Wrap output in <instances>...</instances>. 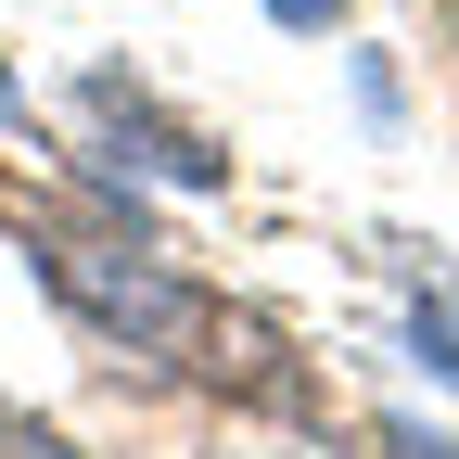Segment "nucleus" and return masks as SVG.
Returning a JSON list of instances; mask_svg holds the SVG:
<instances>
[{
  "label": "nucleus",
  "instance_id": "f257e3e1",
  "mask_svg": "<svg viewBox=\"0 0 459 459\" xmlns=\"http://www.w3.org/2000/svg\"><path fill=\"white\" fill-rule=\"evenodd\" d=\"M39 268H51V294H65L115 358H179V344H204V294L192 281H166L153 255H128V243H77V230H39Z\"/></svg>",
  "mask_w": 459,
  "mask_h": 459
},
{
  "label": "nucleus",
  "instance_id": "f03ea898",
  "mask_svg": "<svg viewBox=\"0 0 459 459\" xmlns=\"http://www.w3.org/2000/svg\"><path fill=\"white\" fill-rule=\"evenodd\" d=\"M421 344H434V370H459V281H446L434 307H421Z\"/></svg>",
  "mask_w": 459,
  "mask_h": 459
},
{
  "label": "nucleus",
  "instance_id": "7ed1b4c3",
  "mask_svg": "<svg viewBox=\"0 0 459 459\" xmlns=\"http://www.w3.org/2000/svg\"><path fill=\"white\" fill-rule=\"evenodd\" d=\"M0 459H65V446H51V434H13V421H0Z\"/></svg>",
  "mask_w": 459,
  "mask_h": 459
},
{
  "label": "nucleus",
  "instance_id": "20e7f679",
  "mask_svg": "<svg viewBox=\"0 0 459 459\" xmlns=\"http://www.w3.org/2000/svg\"><path fill=\"white\" fill-rule=\"evenodd\" d=\"M243 459H332V446H281V434H243Z\"/></svg>",
  "mask_w": 459,
  "mask_h": 459
},
{
  "label": "nucleus",
  "instance_id": "39448f33",
  "mask_svg": "<svg viewBox=\"0 0 459 459\" xmlns=\"http://www.w3.org/2000/svg\"><path fill=\"white\" fill-rule=\"evenodd\" d=\"M0 128H26V90H13V65H0Z\"/></svg>",
  "mask_w": 459,
  "mask_h": 459
},
{
  "label": "nucleus",
  "instance_id": "423d86ee",
  "mask_svg": "<svg viewBox=\"0 0 459 459\" xmlns=\"http://www.w3.org/2000/svg\"><path fill=\"white\" fill-rule=\"evenodd\" d=\"M281 26H332V0H281Z\"/></svg>",
  "mask_w": 459,
  "mask_h": 459
},
{
  "label": "nucleus",
  "instance_id": "0eeeda50",
  "mask_svg": "<svg viewBox=\"0 0 459 459\" xmlns=\"http://www.w3.org/2000/svg\"><path fill=\"white\" fill-rule=\"evenodd\" d=\"M446 39H459V0H446Z\"/></svg>",
  "mask_w": 459,
  "mask_h": 459
}]
</instances>
